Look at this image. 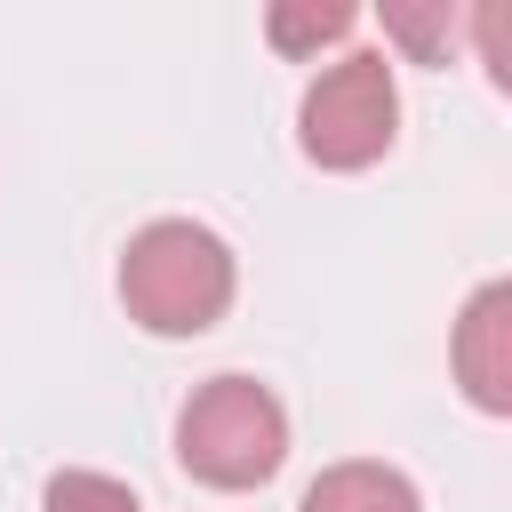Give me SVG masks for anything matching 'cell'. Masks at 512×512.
Instances as JSON below:
<instances>
[{
    "instance_id": "1",
    "label": "cell",
    "mask_w": 512,
    "mask_h": 512,
    "mask_svg": "<svg viewBox=\"0 0 512 512\" xmlns=\"http://www.w3.org/2000/svg\"><path fill=\"white\" fill-rule=\"evenodd\" d=\"M120 296L152 336H200L232 304V248L208 224H144L120 256Z\"/></svg>"
},
{
    "instance_id": "2",
    "label": "cell",
    "mask_w": 512,
    "mask_h": 512,
    "mask_svg": "<svg viewBox=\"0 0 512 512\" xmlns=\"http://www.w3.org/2000/svg\"><path fill=\"white\" fill-rule=\"evenodd\" d=\"M176 456L208 488H264L288 456V416L256 376H216L176 416Z\"/></svg>"
},
{
    "instance_id": "3",
    "label": "cell",
    "mask_w": 512,
    "mask_h": 512,
    "mask_svg": "<svg viewBox=\"0 0 512 512\" xmlns=\"http://www.w3.org/2000/svg\"><path fill=\"white\" fill-rule=\"evenodd\" d=\"M392 128H400V96H392V64L384 56H336L304 88V112H296L304 160H320V168H368V160H384Z\"/></svg>"
},
{
    "instance_id": "4",
    "label": "cell",
    "mask_w": 512,
    "mask_h": 512,
    "mask_svg": "<svg viewBox=\"0 0 512 512\" xmlns=\"http://www.w3.org/2000/svg\"><path fill=\"white\" fill-rule=\"evenodd\" d=\"M456 376H464L472 408H488V416L512 408V288L504 280H488L464 304V320H456Z\"/></svg>"
},
{
    "instance_id": "5",
    "label": "cell",
    "mask_w": 512,
    "mask_h": 512,
    "mask_svg": "<svg viewBox=\"0 0 512 512\" xmlns=\"http://www.w3.org/2000/svg\"><path fill=\"white\" fill-rule=\"evenodd\" d=\"M304 512H424L408 472L392 464H328L312 488H304Z\"/></svg>"
},
{
    "instance_id": "6",
    "label": "cell",
    "mask_w": 512,
    "mask_h": 512,
    "mask_svg": "<svg viewBox=\"0 0 512 512\" xmlns=\"http://www.w3.org/2000/svg\"><path fill=\"white\" fill-rule=\"evenodd\" d=\"M264 32H272L280 56H312L320 40H344V32H352V8H344V0H328V8H320V0H304V8H272Z\"/></svg>"
},
{
    "instance_id": "7",
    "label": "cell",
    "mask_w": 512,
    "mask_h": 512,
    "mask_svg": "<svg viewBox=\"0 0 512 512\" xmlns=\"http://www.w3.org/2000/svg\"><path fill=\"white\" fill-rule=\"evenodd\" d=\"M48 512H136V488L112 480V472H56Z\"/></svg>"
},
{
    "instance_id": "8",
    "label": "cell",
    "mask_w": 512,
    "mask_h": 512,
    "mask_svg": "<svg viewBox=\"0 0 512 512\" xmlns=\"http://www.w3.org/2000/svg\"><path fill=\"white\" fill-rule=\"evenodd\" d=\"M384 32L416 56H440L448 48V16H424V8H384Z\"/></svg>"
}]
</instances>
